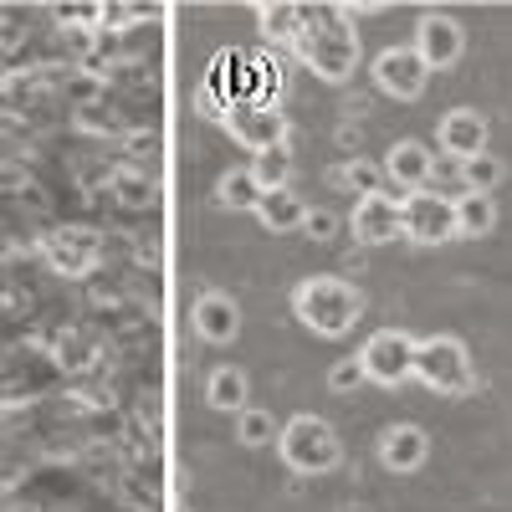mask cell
Here are the masks:
<instances>
[{"instance_id":"52a82bcc","label":"cell","mask_w":512,"mask_h":512,"mask_svg":"<svg viewBox=\"0 0 512 512\" xmlns=\"http://www.w3.org/2000/svg\"><path fill=\"white\" fill-rule=\"evenodd\" d=\"M226 134L236 144H246L251 154H267V149H287V118L272 103H256V98H236L226 108Z\"/></svg>"},{"instance_id":"603a6c76","label":"cell","mask_w":512,"mask_h":512,"mask_svg":"<svg viewBox=\"0 0 512 512\" xmlns=\"http://www.w3.org/2000/svg\"><path fill=\"white\" fill-rule=\"evenodd\" d=\"M359 384H369V379H364V364H359V359H338V364L328 369V390H333V395H354Z\"/></svg>"},{"instance_id":"4fadbf2b","label":"cell","mask_w":512,"mask_h":512,"mask_svg":"<svg viewBox=\"0 0 512 512\" xmlns=\"http://www.w3.org/2000/svg\"><path fill=\"white\" fill-rule=\"evenodd\" d=\"M379 461L390 466L395 477L420 472V466L431 461V431H425V425H415V420H395L390 431L379 436Z\"/></svg>"},{"instance_id":"2e32d148","label":"cell","mask_w":512,"mask_h":512,"mask_svg":"<svg viewBox=\"0 0 512 512\" xmlns=\"http://www.w3.org/2000/svg\"><path fill=\"white\" fill-rule=\"evenodd\" d=\"M308 210H313V205L287 185V190H267V195H262V205H256V221H262L267 231H277V236H287V231H303Z\"/></svg>"},{"instance_id":"277c9868","label":"cell","mask_w":512,"mask_h":512,"mask_svg":"<svg viewBox=\"0 0 512 512\" xmlns=\"http://www.w3.org/2000/svg\"><path fill=\"white\" fill-rule=\"evenodd\" d=\"M277 456L297 477H328L344 461V441H338V431L323 415H292L277 436Z\"/></svg>"},{"instance_id":"7402d4cb","label":"cell","mask_w":512,"mask_h":512,"mask_svg":"<svg viewBox=\"0 0 512 512\" xmlns=\"http://www.w3.org/2000/svg\"><path fill=\"white\" fill-rule=\"evenodd\" d=\"M297 16H303V6H267V11H256V26H262L267 41H287V47H292Z\"/></svg>"},{"instance_id":"ffe728a7","label":"cell","mask_w":512,"mask_h":512,"mask_svg":"<svg viewBox=\"0 0 512 512\" xmlns=\"http://www.w3.org/2000/svg\"><path fill=\"white\" fill-rule=\"evenodd\" d=\"M456 175H461V190H472V195H492L502 180H507V164L497 154H482L472 164H456Z\"/></svg>"},{"instance_id":"d4e9b609","label":"cell","mask_w":512,"mask_h":512,"mask_svg":"<svg viewBox=\"0 0 512 512\" xmlns=\"http://www.w3.org/2000/svg\"><path fill=\"white\" fill-rule=\"evenodd\" d=\"M379 175H384V169H369V164H364V159H354V164H349V169H344V180H349V185H354V195H359V200H364V195H374V190H379Z\"/></svg>"},{"instance_id":"cb8c5ba5","label":"cell","mask_w":512,"mask_h":512,"mask_svg":"<svg viewBox=\"0 0 512 512\" xmlns=\"http://www.w3.org/2000/svg\"><path fill=\"white\" fill-rule=\"evenodd\" d=\"M303 236H308L313 246H328V241L338 236V221H333V210L313 205V210H308V221H303Z\"/></svg>"},{"instance_id":"44dd1931","label":"cell","mask_w":512,"mask_h":512,"mask_svg":"<svg viewBox=\"0 0 512 512\" xmlns=\"http://www.w3.org/2000/svg\"><path fill=\"white\" fill-rule=\"evenodd\" d=\"M251 175H256V185H262V195H267V190H287V185H292V154H287V149L251 154Z\"/></svg>"},{"instance_id":"d6986e66","label":"cell","mask_w":512,"mask_h":512,"mask_svg":"<svg viewBox=\"0 0 512 512\" xmlns=\"http://www.w3.org/2000/svg\"><path fill=\"white\" fill-rule=\"evenodd\" d=\"M277 436H282V425L272 420V410L246 405V410L236 415V441H241L246 451H256V446H277Z\"/></svg>"},{"instance_id":"8fae6325","label":"cell","mask_w":512,"mask_h":512,"mask_svg":"<svg viewBox=\"0 0 512 512\" xmlns=\"http://www.w3.org/2000/svg\"><path fill=\"white\" fill-rule=\"evenodd\" d=\"M349 231H354L359 246H390V241H405V231H400V195L374 190V195L354 200V210H349Z\"/></svg>"},{"instance_id":"ac0fdd59","label":"cell","mask_w":512,"mask_h":512,"mask_svg":"<svg viewBox=\"0 0 512 512\" xmlns=\"http://www.w3.org/2000/svg\"><path fill=\"white\" fill-rule=\"evenodd\" d=\"M216 205L221 210H251V216H256V205H262V185H256L251 164H231L226 175L216 180Z\"/></svg>"},{"instance_id":"e0dca14e","label":"cell","mask_w":512,"mask_h":512,"mask_svg":"<svg viewBox=\"0 0 512 512\" xmlns=\"http://www.w3.org/2000/svg\"><path fill=\"white\" fill-rule=\"evenodd\" d=\"M492 231H497V200L461 190V195H456V236H461V241H482V236H492Z\"/></svg>"},{"instance_id":"8992f818","label":"cell","mask_w":512,"mask_h":512,"mask_svg":"<svg viewBox=\"0 0 512 512\" xmlns=\"http://www.w3.org/2000/svg\"><path fill=\"white\" fill-rule=\"evenodd\" d=\"M400 231H405L410 246H446V241H461V236H456V195H441V190L405 195V200H400Z\"/></svg>"},{"instance_id":"9c48e42d","label":"cell","mask_w":512,"mask_h":512,"mask_svg":"<svg viewBox=\"0 0 512 512\" xmlns=\"http://www.w3.org/2000/svg\"><path fill=\"white\" fill-rule=\"evenodd\" d=\"M436 149L451 164H472V159L492 154V123L477 108H446L436 123Z\"/></svg>"},{"instance_id":"6da1fadb","label":"cell","mask_w":512,"mask_h":512,"mask_svg":"<svg viewBox=\"0 0 512 512\" xmlns=\"http://www.w3.org/2000/svg\"><path fill=\"white\" fill-rule=\"evenodd\" d=\"M292 52L308 62L313 77L323 82H349L359 67V31L344 16V6H303L297 16V36Z\"/></svg>"},{"instance_id":"7c38bea8","label":"cell","mask_w":512,"mask_h":512,"mask_svg":"<svg viewBox=\"0 0 512 512\" xmlns=\"http://www.w3.org/2000/svg\"><path fill=\"white\" fill-rule=\"evenodd\" d=\"M379 169H384V180L400 190V200H405V195H420V190H436V185H431V180H436V154L425 149L420 139H395Z\"/></svg>"},{"instance_id":"7a4b0ae2","label":"cell","mask_w":512,"mask_h":512,"mask_svg":"<svg viewBox=\"0 0 512 512\" xmlns=\"http://www.w3.org/2000/svg\"><path fill=\"white\" fill-rule=\"evenodd\" d=\"M292 318L303 323L313 338H344L364 318V292L349 277H303L292 287Z\"/></svg>"},{"instance_id":"ba28073f","label":"cell","mask_w":512,"mask_h":512,"mask_svg":"<svg viewBox=\"0 0 512 512\" xmlns=\"http://www.w3.org/2000/svg\"><path fill=\"white\" fill-rule=\"evenodd\" d=\"M369 77L379 82V93L384 98H395V103H415L420 93H425V82H431V67L420 62V52L415 47H384V52H374V62H369Z\"/></svg>"},{"instance_id":"5bb4252c","label":"cell","mask_w":512,"mask_h":512,"mask_svg":"<svg viewBox=\"0 0 512 512\" xmlns=\"http://www.w3.org/2000/svg\"><path fill=\"white\" fill-rule=\"evenodd\" d=\"M190 328L205 338V344H231L241 333V303L231 292H200L190 308Z\"/></svg>"},{"instance_id":"9a60e30c","label":"cell","mask_w":512,"mask_h":512,"mask_svg":"<svg viewBox=\"0 0 512 512\" xmlns=\"http://www.w3.org/2000/svg\"><path fill=\"white\" fill-rule=\"evenodd\" d=\"M205 405L221 410V415H241V410L251 405V374H246L241 364L210 369V379H205Z\"/></svg>"},{"instance_id":"3957f363","label":"cell","mask_w":512,"mask_h":512,"mask_svg":"<svg viewBox=\"0 0 512 512\" xmlns=\"http://www.w3.org/2000/svg\"><path fill=\"white\" fill-rule=\"evenodd\" d=\"M415 384H425V390H436L446 400H466L477 390L472 349L456 333H425L415 344Z\"/></svg>"},{"instance_id":"5b68a950","label":"cell","mask_w":512,"mask_h":512,"mask_svg":"<svg viewBox=\"0 0 512 512\" xmlns=\"http://www.w3.org/2000/svg\"><path fill=\"white\" fill-rule=\"evenodd\" d=\"M415 344L420 338L400 333V328H374L364 344H359V364H364V379L379 384V390H400V384L415 379Z\"/></svg>"},{"instance_id":"30bf717a","label":"cell","mask_w":512,"mask_h":512,"mask_svg":"<svg viewBox=\"0 0 512 512\" xmlns=\"http://www.w3.org/2000/svg\"><path fill=\"white\" fill-rule=\"evenodd\" d=\"M410 47L420 52V62L431 67V72H451V67L466 57V31H461V21L446 16V11H425V16L415 21V41H410Z\"/></svg>"}]
</instances>
